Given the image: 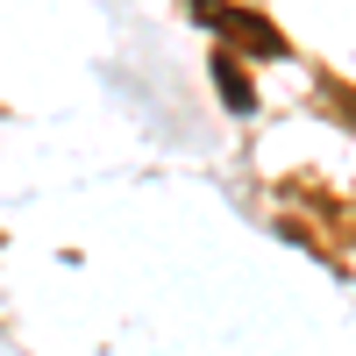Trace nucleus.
I'll list each match as a JSON object with an SVG mask.
<instances>
[{"mask_svg":"<svg viewBox=\"0 0 356 356\" xmlns=\"http://www.w3.org/2000/svg\"><path fill=\"white\" fill-rule=\"evenodd\" d=\"M193 8H200L207 22H214V29H228L235 43H250V50H264V57H278V50H285V43L271 36V22H257V15H243V8H228V0H193Z\"/></svg>","mask_w":356,"mask_h":356,"instance_id":"1","label":"nucleus"},{"mask_svg":"<svg viewBox=\"0 0 356 356\" xmlns=\"http://www.w3.org/2000/svg\"><path fill=\"white\" fill-rule=\"evenodd\" d=\"M214 72H221V86H228V107H250V86H243V72H235L228 57H214Z\"/></svg>","mask_w":356,"mask_h":356,"instance_id":"2","label":"nucleus"}]
</instances>
